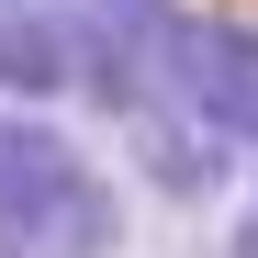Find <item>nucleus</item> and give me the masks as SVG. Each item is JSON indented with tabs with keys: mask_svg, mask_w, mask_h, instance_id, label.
<instances>
[{
	"mask_svg": "<svg viewBox=\"0 0 258 258\" xmlns=\"http://www.w3.org/2000/svg\"><path fill=\"white\" fill-rule=\"evenodd\" d=\"M123 202L56 123L0 112V258H112Z\"/></svg>",
	"mask_w": 258,
	"mask_h": 258,
	"instance_id": "obj_1",
	"label": "nucleus"
},
{
	"mask_svg": "<svg viewBox=\"0 0 258 258\" xmlns=\"http://www.w3.org/2000/svg\"><path fill=\"white\" fill-rule=\"evenodd\" d=\"M180 0H90L68 23V90H90L101 112H146L168 101V68H180Z\"/></svg>",
	"mask_w": 258,
	"mask_h": 258,
	"instance_id": "obj_2",
	"label": "nucleus"
},
{
	"mask_svg": "<svg viewBox=\"0 0 258 258\" xmlns=\"http://www.w3.org/2000/svg\"><path fill=\"white\" fill-rule=\"evenodd\" d=\"M236 258H258V202H247V213H236Z\"/></svg>",
	"mask_w": 258,
	"mask_h": 258,
	"instance_id": "obj_6",
	"label": "nucleus"
},
{
	"mask_svg": "<svg viewBox=\"0 0 258 258\" xmlns=\"http://www.w3.org/2000/svg\"><path fill=\"white\" fill-rule=\"evenodd\" d=\"M0 12H12V0H0Z\"/></svg>",
	"mask_w": 258,
	"mask_h": 258,
	"instance_id": "obj_7",
	"label": "nucleus"
},
{
	"mask_svg": "<svg viewBox=\"0 0 258 258\" xmlns=\"http://www.w3.org/2000/svg\"><path fill=\"white\" fill-rule=\"evenodd\" d=\"M135 123V168L168 191V202H202L213 180H225V135L191 112V101H146V112H123Z\"/></svg>",
	"mask_w": 258,
	"mask_h": 258,
	"instance_id": "obj_4",
	"label": "nucleus"
},
{
	"mask_svg": "<svg viewBox=\"0 0 258 258\" xmlns=\"http://www.w3.org/2000/svg\"><path fill=\"white\" fill-rule=\"evenodd\" d=\"M0 90H23V101H45V90H68V23H45V12H0Z\"/></svg>",
	"mask_w": 258,
	"mask_h": 258,
	"instance_id": "obj_5",
	"label": "nucleus"
},
{
	"mask_svg": "<svg viewBox=\"0 0 258 258\" xmlns=\"http://www.w3.org/2000/svg\"><path fill=\"white\" fill-rule=\"evenodd\" d=\"M168 101H191L225 146H236V135H258V34H247V23H180Z\"/></svg>",
	"mask_w": 258,
	"mask_h": 258,
	"instance_id": "obj_3",
	"label": "nucleus"
}]
</instances>
